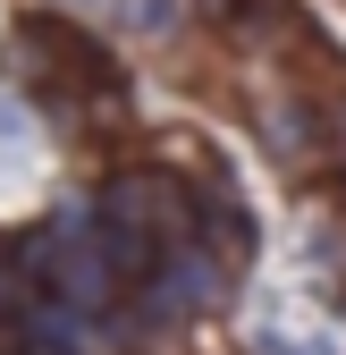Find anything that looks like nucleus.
Returning <instances> with one entry per match:
<instances>
[{
  "mask_svg": "<svg viewBox=\"0 0 346 355\" xmlns=\"http://www.w3.org/2000/svg\"><path fill=\"white\" fill-rule=\"evenodd\" d=\"M26 60L34 76L51 85V94H76V102H93V94H118V68L93 34H76L68 17H26Z\"/></svg>",
  "mask_w": 346,
  "mask_h": 355,
  "instance_id": "f257e3e1",
  "label": "nucleus"
},
{
  "mask_svg": "<svg viewBox=\"0 0 346 355\" xmlns=\"http://www.w3.org/2000/svg\"><path fill=\"white\" fill-rule=\"evenodd\" d=\"M211 288H220V254H211V245H169V254L152 262L144 322H178V313H194V304H211Z\"/></svg>",
  "mask_w": 346,
  "mask_h": 355,
  "instance_id": "f03ea898",
  "label": "nucleus"
},
{
  "mask_svg": "<svg viewBox=\"0 0 346 355\" xmlns=\"http://www.w3.org/2000/svg\"><path fill=\"white\" fill-rule=\"evenodd\" d=\"M127 17H136L144 34H169V26L186 17V0H127Z\"/></svg>",
  "mask_w": 346,
  "mask_h": 355,
  "instance_id": "7ed1b4c3",
  "label": "nucleus"
},
{
  "mask_svg": "<svg viewBox=\"0 0 346 355\" xmlns=\"http://www.w3.org/2000/svg\"><path fill=\"white\" fill-rule=\"evenodd\" d=\"M329 153H346V94L329 102Z\"/></svg>",
  "mask_w": 346,
  "mask_h": 355,
  "instance_id": "20e7f679",
  "label": "nucleus"
}]
</instances>
